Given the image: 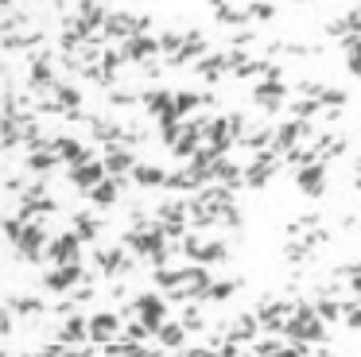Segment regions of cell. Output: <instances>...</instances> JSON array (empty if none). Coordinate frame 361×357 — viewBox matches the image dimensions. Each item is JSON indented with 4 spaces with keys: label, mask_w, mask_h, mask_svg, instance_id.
<instances>
[{
    "label": "cell",
    "mask_w": 361,
    "mask_h": 357,
    "mask_svg": "<svg viewBox=\"0 0 361 357\" xmlns=\"http://www.w3.org/2000/svg\"><path fill=\"white\" fill-rule=\"evenodd\" d=\"M43 256H47L51 264H78V256H82V241L74 237L71 229H66V233H59L55 241H47V253H43Z\"/></svg>",
    "instance_id": "5b68a950"
},
{
    "label": "cell",
    "mask_w": 361,
    "mask_h": 357,
    "mask_svg": "<svg viewBox=\"0 0 361 357\" xmlns=\"http://www.w3.org/2000/svg\"><path fill=\"white\" fill-rule=\"evenodd\" d=\"M117 51H121V62L133 66V62H152V54H159V43L156 35H128Z\"/></svg>",
    "instance_id": "8992f818"
},
{
    "label": "cell",
    "mask_w": 361,
    "mask_h": 357,
    "mask_svg": "<svg viewBox=\"0 0 361 357\" xmlns=\"http://www.w3.org/2000/svg\"><path fill=\"white\" fill-rule=\"evenodd\" d=\"M86 194H90V202H97V206H117V202H121V186H117V178H109V175H105L94 190H86Z\"/></svg>",
    "instance_id": "4fadbf2b"
},
{
    "label": "cell",
    "mask_w": 361,
    "mask_h": 357,
    "mask_svg": "<svg viewBox=\"0 0 361 357\" xmlns=\"http://www.w3.org/2000/svg\"><path fill=\"white\" fill-rule=\"evenodd\" d=\"M128 318H136V322H144L148 330H156L159 322H167V299L156 291L136 295V299L128 303Z\"/></svg>",
    "instance_id": "6da1fadb"
},
{
    "label": "cell",
    "mask_w": 361,
    "mask_h": 357,
    "mask_svg": "<svg viewBox=\"0 0 361 357\" xmlns=\"http://www.w3.org/2000/svg\"><path fill=\"white\" fill-rule=\"evenodd\" d=\"M0 357H4V349H0Z\"/></svg>",
    "instance_id": "d6986e66"
},
{
    "label": "cell",
    "mask_w": 361,
    "mask_h": 357,
    "mask_svg": "<svg viewBox=\"0 0 361 357\" xmlns=\"http://www.w3.org/2000/svg\"><path fill=\"white\" fill-rule=\"evenodd\" d=\"M71 233L82 241V245H86V241H97V237H102V222H97L94 214H74V217H71Z\"/></svg>",
    "instance_id": "8fae6325"
},
{
    "label": "cell",
    "mask_w": 361,
    "mask_h": 357,
    "mask_svg": "<svg viewBox=\"0 0 361 357\" xmlns=\"http://www.w3.org/2000/svg\"><path fill=\"white\" fill-rule=\"evenodd\" d=\"M8 4H12V0H0V8H8Z\"/></svg>",
    "instance_id": "ac0fdd59"
},
{
    "label": "cell",
    "mask_w": 361,
    "mask_h": 357,
    "mask_svg": "<svg viewBox=\"0 0 361 357\" xmlns=\"http://www.w3.org/2000/svg\"><path fill=\"white\" fill-rule=\"evenodd\" d=\"M102 178H105L102 159H86V163H74V167H71V186H78L82 194L94 190V186L102 183Z\"/></svg>",
    "instance_id": "9c48e42d"
},
{
    "label": "cell",
    "mask_w": 361,
    "mask_h": 357,
    "mask_svg": "<svg viewBox=\"0 0 361 357\" xmlns=\"http://www.w3.org/2000/svg\"><path fill=\"white\" fill-rule=\"evenodd\" d=\"M8 310L20 315V318H35V315H43V299L39 295H20V299L8 303Z\"/></svg>",
    "instance_id": "9a60e30c"
},
{
    "label": "cell",
    "mask_w": 361,
    "mask_h": 357,
    "mask_svg": "<svg viewBox=\"0 0 361 357\" xmlns=\"http://www.w3.org/2000/svg\"><path fill=\"white\" fill-rule=\"evenodd\" d=\"M128 178H133V183H140V186H164L167 183V171L156 167V163H136Z\"/></svg>",
    "instance_id": "5bb4252c"
},
{
    "label": "cell",
    "mask_w": 361,
    "mask_h": 357,
    "mask_svg": "<svg viewBox=\"0 0 361 357\" xmlns=\"http://www.w3.org/2000/svg\"><path fill=\"white\" fill-rule=\"evenodd\" d=\"M27 357H51V353H47V349H39V353H27Z\"/></svg>",
    "instance_id": "e0dca14e"
},
{
    "label": "cell",
    "mask_w": 361,
    "mask_h": 357,
    "mask_svg": "<svg viewBox=\"0 0 361 357\" xmlns=\"http://www.w3.org/2000/svg\"><path fill=\"white\" fill-rule=\"evenodd\" d=\"M295 186L307 194V198H319L326 190V163H307V167H295Z\"/></svg>",
    "instance_id": "52a82bcc"
},
{
    "label": "cell",
    "mask_w": 361,
    "mask_h": 357,
    "mask_svg": "<svg viewBox=\"0 0 361 357\" xmlns=\"http://www.w3.org/2000/svg\"><path fill=\"white\" fill-rule=\"evenodd\" d=\"M51 152L59 155V163H86V159H97L94 155V147H86L78 136H59V140H51Z\"/></svg>",
    "instance_id": "ba28073f"
},
{
    "label": "cell",
    "mask_w": 361,
    "mask_h": 357,
    "mask_svg": "<svg viewBox=\"0 0 361 357\" xmlns=\"http://www.w3.org/2000/svg\"><path fill=\"white\" fill-rule=\"evenodd\" d=\"M183 357H218V353H214L210 346H198V349H187V353H183Z\"/></svg>",
    "instance_id": "2e32d148"
},
{
    "label": "cell",
    "mask_w": 361,
    "mask_h": 357,
    "mask_svg": "<svg viewBox=\"0 0 361 357\" xmlns=\"http://www.w3.org/2000/svg\"><path fill=\"white\" fill-rule=\"evenodd\" d=\"M55 338H59V346H82V341H86V318L71 315V318H66V322L55 330Z\"/></svg>",
    "instance_id": "30bf717a"
},
{
    "label": "cell",
    "mask_w": 361,
    "mask_h": 357,
    "mask_svg": "<svg viewBox=\"0 0 361 357\" xmlns=\"http://www.w3.org/2000/svg\"><path fill=\"white\" fill-rule=\"evenodd\" d=\"M140 101H144V109H148V113L156 116L159 124L179 121V113H175V93H171V90H159V85H156V90H148Z\"/></svg>",
    "instance_id": "277c9868"
},
{
    "label": "cell",
    "mask_w": 361,
    "mask_h": 357,
    "mask_svg": "<svg viewBox=\"0 0 361 357\" xmlns=\"http://www.w3.org/2000/svg\"><path fill=\"white\" fill-rule=\"evenodd\" d=\"M152 334H156V341H159L164 349H179L183 341H187V330H183V322H159Z\"/></svg>",
    "instance_id": "7c38bea8"
},
{
    "label": "cell",
    "mask_w": 361,
    "mask_h": 357,
    "mask_svg": "<svg viewBox=\"0 0 361 357\" xmlns=\"http://www.w3.org/2000/svg\"><path fill=\"white\" fill-rule=\"evenodd\" d=\"M90 279H94V272H86L82 264H55V272H47L39 284L47 287V291H63L66 295V291H74L78 284H90Z\"/></svg>",
    "instance_id": "7a4b0ae2"
},
{
    "label": "cell",
    "mask_w": 361,
    "mask_h": 357,
    "mask_svg": "<svg viewBox=\"0 0 361 357\" xmlns=\"http://www.w3.org/2000/svg\"><path fill=\"white\" fill-rule=\"evenodd\" d=\"M117 334H121V315H117V310H102V315L86 318V338L97 341V346L113 341Z\"/></svg>",
    "instance_id": "3957f363"
}]
</instances>
